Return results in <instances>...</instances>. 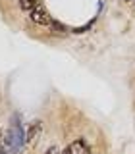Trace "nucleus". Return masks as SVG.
Segmentation results:
<instances>
[{
  "label": "nucleus",
  "instance_id": "1",
  "mask_svg": "<svg viewBox=\"0 0 135 154\" xmlns=\"http://www.w3.org/2000/svg\"><path fill=\"white\" fill-rule=\"evenodd\" d=\"M25 144V133H23V125L19 116L14 114L12 116V122H10V129L6 133V139H4V146L8 148L12 154H17Z\"/></svg>",
  "mask_w": 135,
  "mask_h": 154
},
{
  "label": "nucleus",
  "instance_id": "2",
  "mask_svg": "<svg viewBox=\"0 0 135 154\" xmlns=\"http://www.w3.org/2000/svg\"><path fill=\"white\" fill-rule=\"evenodd\" d=\"M60 154H91V148L87 146V143L83 139H77V141H74L71 144H68Z\"/></svg>",
  "mask_w": 135,
  "mask_h": 154
},
{
  "label": "nucleus",
  "instance_id": "3",
  "mask_svg": "<svg viewBox=\"0 0 135 154\" xmlns=\"http://www.w3.org/2000/svg\"><path fill=\"white\" fill-rule=\"evenodd\" d=\"M41 131H42V122H33L29 125L27 133H25V143L27 144H33L39 141V137H41Z\"/></svg>",
  "mask_w": 135,
  "mask_h": 154
},
{
  "label": "nucleus",
  "instance_id": "4",
  "mask_svg": "<svg viewBox=\"0 0 135 154\" xmlns=\"http://www.w3.org/2000/svg\"><path fill=\"white\" fill-rule=\"evenodd\" d=\"M29 19H31L33 23H37V25H50V21H52V19L46 16V12H45L41 6L35 8L31 14H29Z\"/></svg>",
  "mask_w": 135,
  "mask_h": 154
},
{
  "label": "nucleus",
  "instance_id": "5",
  "mask_svg": "<svg viewBox=\"0 0 135 154\" xmlns=\"http://www.w3.org/2000/svg\"><path fill=\"white\" fill-rule=\"evenodd\" d=\"M19 6H21V10L31 14L35 8H39V0H19Z\"/></svg>",
  "mask_w": 135,
  "mask_h": 154
},
{
  "label": "nucleus",
  "instance_id": "6",
  "mask_svg": "<svg viewBox=\"0 0 135 154\" xmlns=\"http://www.w3.org/2000/svg\"><path fill=\"white\" fill-rule=\"evenodd\" d=\"M50 27L54 29V31H58V33H66V31H68L66 25H62V23L56 21V19H52V21H50Z\"/></svg>",
  "mask_w": 135,
  "mask_h": 154
},
{
  "label": "nucleus",
  "instance_id": "7",
  "mask_svg": "<svg viewBox=\"0 0 135 154\" xmlns=\"http://www.w3.org/2000/svg\"><path fill=\"white\" fill-rule=\"evenodd\" d=\"M91 25H93V21H89V23H87V25H83V27H77V29H74V33H85V31H87V29H89Z\"/></svg>",
  "mask_w": 135,
  "mask_h": 154
},
{
  "label": "nucleus",
  "instance_id": "8",
  "mask_svg": "<svg viewBox=\"0 0 135 154\" xmlns=\"http://www.w3.org/2000/svg\"><path fill=\"white\" fill-rule=\"evenodd\" d=\"M45 154H60V150H58V146H50Z\"/></svg>",
  "mask_w": 135,
  "mask_h": 154
},
{
  "label": "nucleus",
  "instance_id": "9",
  "mask_svg": "<svg viewBox=\"0 0 135 154\" xmlns=\"http://www.w3.org/2000/svg\"><path fill=\"white\" fill-rule=\"evenodd\" d=\"M125 2H135V0H125Z\"/></svg>",
  "mask_w": 135,
  "mask_h": 154
}]
</instances>
